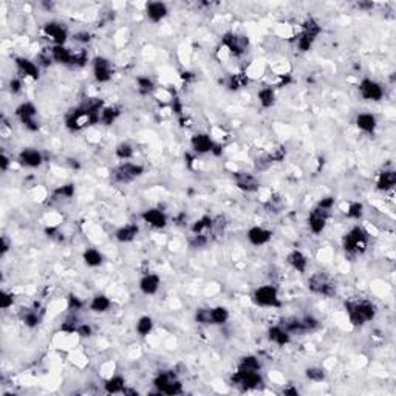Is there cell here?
<instances>
[{"instance_id":"obj_1","label":"cell","mask_w":396,"mask_h":396,"mask_svg":"<svg viewBox=\"0 0 396 396\" xmlns=\"http://www.w3.org/2000/svg\"><path fill=\"white\" fill-rule=\"evenodd\" d=\"M104 109V102L96 98L87 99L84 104L70 110L65 116V125L71 131H79L85 127H90L99 122L101 110Z\"/></svg>"},{"instance_id":"obj_2","label":"cell","mask_w":396,"mask_h":396,"mask_svg":"<svg viewBox=\"0 0 396 396\" xmlns=\"http://www.w3.org/2000/svg\"><path fill=\"white\" fill-rule=\"evenodd\" d=\"M345 310L351 325L362 327L373 321L376 316V306L370 300H353L345 303Z\"/></svg>"},{"instance_id":"obj_3","label":"cell","mask_w":396,"mask_h":396,"mask_svg":"<svg viewBox=\"0 0 396 396\" xmlns=\"http://www.w3.org/2000/svg\"><path fill=\"white\" fill-rule=\"evenodd\" d=\"M368 239L370 235L362 226H355L342 237V248L348 254H362L368 246Z\"/></svg>"},{"instance_id":"obj_4","label":"cell","mask_w":396,"mask_h":396,"mask_svg":"<svg viewBox=\"0 0 396 396\" xmlns=\"http://www.w3.org/2000/svg\"><path fill=\"white\" fill-rule=\"evenodd\" d=\"M321 31H322V28H321V25L318 23V20H314V19H306L305 22H303V25H302V33L297 36V40H296V43H297V48L300 50V51H310L311 50V47H313V43H314V40H316V37L321 34Z\"/></svg>"},{"instance_id":"obj_5","label":"cell","mask_w":396,"mask_h":396,"mask_svg":"<svg viewBox=\"0 0 396 396\" xmlns=\"http://www.w3.org/2000/svg\"><path fill=\"white\" fill-rule=\"evenodd\" d=\"M252 300L257 306H261V308H279L282 305L280 297H279V291L273 285L258 286L252 293Z\"/></svg>"},{"instance_id":"obj_6","label":"cell","mask_w":396,"mask_h":396,"mask_svg":"<svg viewBox=\"0 0 396 396\" xmlns=\"http://www.w3.org/2000/svg\"><path fill=\"white\" fill-rule=\"evenodd\" d=\"M153 385L156 387V391L163 393V394H181L183 393V385L173 372L158 373L153 381Z\"/></svg>"},{"instance_id":"obj_7","label":"cell","mask_w":396,"mask_h":396,"mask_svg":"<svg viewBox=\"0 0 396 396\" xmlns=\"http://www.w3.org/2000/svg\"><path fill=\"white\" fill-rule=\"evenodd\" d=\"M143 173H144V166L125 161V163H122V164H119L118 167L113 169L112 177L116 183L127 184V183H131L134 180L140 178Z\"/></svg>"},{"instance_id":"obj_8","label":"cell","mask_w":396,"mask_h":396,"mask_svg":"<svg viewBox=\"0 0 396 396\" xmlns=\"http://www.w3.org/2000/svg\"><path fill=\"white\" fill-rule=\"evenodd\" d=\"M231 384L234 387L240 388L242 391H248V390H255V388L261 387L263 378H261L260 372H240V370H237L231 376Z\"/></svg>"},{"instance_id":"obj_9","label":"cell","mask_w":396,"mask_h":396,"mask_svg":"<svg viewBox=\"0 0 396 396\" xmlns=\"http://www.w3.org/2000/svg\"><path fill=\"white\" fill-rule=\"evenodd\" d=\"M308 288L311 293L325 297H331L336 294V285L325 273H314L308 279Z\"/></svg>"},{"instance_id":"obj_10","label":"cell","mask_w":396,"mask_h":396,"mask_svg":"<svg viewBox=\"0 0 396 396\" xmlns=\"http://www.w3.org/2000/svg\"><path fill=\"white\" fill-rule=\"evenodd\" d=\"M222 45L225 48H228V51L232 56L240 58L246 53V50L249 47V39L246 36H240L232 31H228L222 36Z\"/></svg>"},{"instance_id":"obj_11","label":"cell","mask_w":396,"mask_h":396,"mask_svg":"<svg viewBox=\"0 0 396 396\" xmlns=\"http://www.w3.org/2000/svg\"><path fill=\"white\" fill-rule=\"evenodd\" d=\"M36 115H37V110L33 102H22L16 109V116L20 119L23 127L28 128L30 131L39 130V122L36 121Z\"/></svg>"},{"instance_id":"obj_12","label":"cell","mask_w":396,"mask_h":396,"mask_svg":"<svg viewBox=\"0 0 396 396\" xmlns=\"http://www.w3.org/2000/svg\"><path fill=\"white\" fill-rule=\"evenodd\" d=\"M330 215H331L330 210H325V209H321L319 206H316L310 212V215H308V226H310V231L313 234H322L327 226Z\"/></svg>"},{"instance_id":"obj_13","label":"cell","mask_w":396,"mask_h":396,"mask_svg":"<svg viewBox=\"0 0 396 396\" xmlns=\"http://www.w3.org/2000/svg\"><path fill=\"white\" fill-rule=\"evenodd\" d=\"M359 93L367 101H381L384 98V89L382 85L373 79H362L359 82Z\"/></svg>"},{"instance_id":"obj_14","label":"cell","mask_w":396,"mask_h":396,"mask_svg":"<svg viewBox=\"0 0 396 396\" xmlns=\"http://www.w3.org/2000/svg\"><path fill=\"white\" fill-rule=\"evenodd\" d=\"M43 34L51 39L55 45H64L68 39V30L59 22H47L43 25Z\"/></svg>"},{"instance_id":"obj_15","label":"cell","mask_w":396,"mask_h":396,"mask_svg":"<svg viewBox=\"0 0 396 396\" xmlns=\"http://www.w3.org/2000/svg\"><path fill=\"white\" fill-rule=\"evenodd\" d=\"M93 74H95V79L98 82H101V84L109 82L113 76L110 61L107 58H102V56L95 58L93 59Z\"/></svg>"},{"instance_id":"obj_16","label":"cell","mask_w":396,"mask_h":396,"mask_svg":"<svg viewBox=\"0 0 396 396\" xmlns=\"http://www.w3.org/2000/svg\"><path fill=\"white\" fill-rule=\"evenodd\" d=\"M234 180H235L237 188L240 191H243V192H248V194L257 192L258 188H260L258 180L254 177L252 173H248V172H235L234 173Z\"/></svg>"},{"instance_id":"obj_17","label":"cell","mask_w":396,"mask_h":396,"mask_svg":"<svg viewBox=\"0 0 396 396\" xmlns=\"http://www.w3.org/2000/svg\"><path fill=\"white\" fill-rule=\"evenodd\" d=\"M246 239L254 246H263L273 239V232L261 226H252L246 231Z\"/></svg>"},{"instance_id":"obj_18","label":"cell","mask_w":396,"mask_h":396,"mask_svg":"<svg viewBox=\"0 0 396 396\" xmlns=\"http://www.w3.org/2000/svg\"><path fill=\"white\" fill-rule=\"evenodd\" d=\"M141 217L149 226H152L155 229H163L167 225V215L161 209H156V207L144 210Z\"/></svg>"},{"instance_id":"obj_19","label":"cell","mask_w":396,"mask_h":396,"mask_svg":"<svg viewBox=\"0 0 396 396\" xmlns=\"http://www.w3.org/2000/svg\"><path fill=\"white\" fill-rule=\"evenodd\" d=\"M17 160L22 166L30 167V169H36L43 164V155L37 149H23L19 153Z\"/></svg>"},{"instance_id":"obj_20","label":"cell","mask_w":396,"mask_h":396,"mask_svg":"<svg viewBox=\"0 0 396 396\" xmlns=\"http://www.w3.org/2000/svg\"><path fill=\"white\" fill-rule=\"evenodd\" d=\"M191 146H192V149H194V152H195V153L203 155V153H209V152H212V149H214L215 143L212 141V138H210L209 135H206V134H197V135H194V137H192V140H191Z\"/></svg>"},{"instance_id":"obj_21","label":"cell","mask_w":396,"mask_h":396,"mask_svg":"<svg viewBox=\"0 0 396 396\" xmlns=\"http://www.w3.org/2000/svg\"><path fill=\"white\" fill-rule=\"evenodd\" d=\"M169 10L164 2H150L146 5V14L150 22H161L167 16Z\"/></svg>"},{"instance_id":"obj_22","label":"cell","mask_w":396,"mask_h":396,"mask_svg":"<svg viewBox=\"0 0 396 396\" xmlns=\"http://www.w3.org/2000/svg\"><path fill=\"white\" fill-rule=\"evenodd\" d=\"M286 261H288V265H289L293 270H296V271L300 273V274H303V273L306 271V268H308V258H306V255H305L302 251H297V249L291 251V252L286 255Z\"/></svg>"},{"instance_id":"obj_23","label":"cell","mask_w":396,"mask_h":396,"mask_svg":"<svg viewBox=\"0 0 396 396\" xmlns=\"http://www.w3.org/2000/svg\"><path fill=\"white\" fill-rule=\"evenodd\" d=\"M161 285V279L156 274H146L141 280H140V289L143 294L146 296H153L158 293Z\"/></svg>"},{"instance_id":"obj_24","label":"cell","mask_w":396,"mask_h":396,"mask_svg":"<svg viewBox=\"0 0 396 396\" xmlns=\"http://www.w3.org/2000/svg\"><path fill=\"white\" fill-rule=\"evenodd\" d=\"M16 65L19 68V71L27 76V77H31V79H39V74H40V70H39V65H36L33 61L27 59V58H16Z\"/></svg>"},{"instance_id":"obj_25","label":"cell","mask_w":396,"mask_h":396,"mask_svg":"<svg viewBox=\"0 0 396 396\" xmlns=\"http://www.w3.org/2000/svg\"><path fill=\"white\" fill-rule=\"evenodd\" d=\"M268 339L273 342V344H277L280 347L289 344L291 340V334L282 327V325H274L268 330Z\"/></svg>"},{"instance_id":"obj_26","label":"cell","mask_w":396,"mask_h":396,"mask_svg":"<svg viewBox=\"0 0 396 396\" xmlns=\"http://www.w3.org/2000/svg\"><path fill=\"white\" fill-rule=\"evenodd\" d=\"M356 125L365 134H373L378 125V119L373 113H359L356 116Z\"/></svg>"},{"instance_id":"obj_27","label":"cell","mask_w":396,"mask_h":396,"mask_svg":"<svg viewBox=\"0 0 396 396\" xmlns=\"http://www.w3.org/2000/svg\"><path fill=\"white\" fill-rule=\"evenodd\" d=\"M138 232H140L138 225H134V223H131V225L121 226V228L116 231L115 237H116V240H118L119 243H130V242H134V240L137 239Z\"/></svg>"},{"instance_id":"obj_28","label":"cell","mask_w":396,"mask_h":396,"mask_svg":"<svg viewBox=\"0 0 396 396\" xmlns=\"http://www.w3.org/2000/svg\"><path fill=\"white\" fill-rule=\"evenodd\" d=\"M50 53H51V58L55 62L62 64V65H71L73 51H70V48H67L65 45H53Z\"/></svg>"},{"instance_id":"obj_29","label":"cell","mask_w":396,"mask_h":396,"mask_svg":"<svg viewBox=\"0 0 396 396\" xmlns=\"http://www.w3.org/2000/svg\"><path fill=\"white\" fill-rule=\"evenodd\" d=\"M82 258H84V263H85V265H87V267H90V268L101 267V265H102V261H104V255H102L98 249H95V248L85 249V251H84V254H82Z\"/></svg>"},{"instance_id":"obj_30","label":"cell","mask_w":396,"mask_h":396,"mask_svg":"<svg viewBox=\"0 0 396 396\" xmlns=\"http://www.w3.org/2000/svg\"><path fill=\"white\" fill-rule=\"evenodd\" d=\"M110 306H112V300L107 296H104V294L95 296L92 299V302H90V310L93 313H99V314L107 313L110 310Z\"/></svg>"},{"instance_id":"obj_31","label":"cell","mask_w":396,"mask_h":396,"mask_svg":"<svg viewBox=\"0 0 396 396\" xmlns=\"http://www.w3.org/2000/svg\"><path fill=\"white\" fill-rule=\"evenodd\" d=\"M394 184H396V172L394 170H384L379 175L378 183H376L379 191H390L394 188Z\"/></svg>"},{"instance_id":"obj_32","label":"cell","mask_w":396,"mask_h":396,"mask_svg":"<svg viewBox=\"0 0 396 396\" xmlns=\"http://www.w3.org/2000/svg\"><path fill=\"white\" fill-rule=\"evenodd\" d=\"M257 98L263 109H271L276 104V92L273 87H265V89L258 90Z\"/></svg>"},{"instance_id":"obj_33","label":"cell","mask_w":396,"mask_h":396,"mask_svg":"<svg viewBox=\"0 0 396 396\" xmlns=\"http://www.w3.org/2000/svg\"><path fill=\"white\" fill-rule=\"evenodd\" d=\"M289 334H306L302 318H286L280 324Z\"/></svg>"},{"instance_id":"obj_34","label":"cell","mask_w":396,"mask_h":396,"mask_svg":"<svg viewBox=\"0 0 396 396\" xmlns=\"http://www.w3.org/2000/svg\"><path fill=\"white\" fill-rule=\"evenodd\" d=\"M229 321V311L225 306L210 308V325H225Z\"/></svg>"},{"instance_id":"obj_35","label":"cell","mask_w":396,"mask_h":396,"mask_svg":"<svg viewBox=\"0 0 396 396\" xmlns=\"http://www.w3.org/2000/svg\"><path fill=\"white\" fill-rule=\"evenodd\" d=\"M260 368H261V364H260L258 358L254 355L243 356L237 365V370H240V372H260Z\"/></svg>"},{"instance_id":"obj_36","label":"cell","mask_w":396,"mask_h":396,"mask_svg":"<svg viewBox=\"0 0 396 396\" xmlns=\"http://www.w3.org/2000/svg\"><path fill=\"white\" fill-rule=\"evenodd\" d=\"M121 115V109L118 105H110V107H104L101 110V118L99 121L105 125H112Z\"/></svg>"},{"instance_id":"obj_37","label":"cell","mask_w":396,"mask_h":396,"mask_svg":"<svg viewBox=\"0 0 396 396\" xmlns=\"http://www.w3.org/2000/svg\"><path fill=\"white\" fill-rule=\"evenodd\" d=\"M104 388H105L107 393H112V394H115V393H122L124 388H125V381H124L122 376H113V378H110V379L105 381Z\"/></svg>"},{"instance_id":"obj_38","label":"cell","mask_w":396,"mask_h":396,"mask_svg":"<svg viewBox=\"0 0 396 396\" xmlns=\"http://www.w3.org/2000/svg\"><path fill=\"white\" fill-rule=\"evenodd\" d=\"M212 228H214V218L204 215V217L198 218L197 222L192 225V232L194 234H206Z\"/></svg>"},{"instance_id":"obj_39","label":"cell","mask_w":396,"mask_h":396,"mask_svg":"<svg viewBox=\"0 0 396 396\" xmlns=\"http://www.w3.org/2000/svg\"><path fill=\"white\" fill-rule=\"evenodd\" d=\"M22 321H23V324H25L27 327L34 328V327H37V325L40 324L42 314L39 313L37 308H33V310H27V311L22 314Z\"/></svg>"},{"instance_id":"obj_40","label":"cell","mask_w":396,"mask_h":396,"mask_svg":"<svg viewBox=\"0 0 396 396\" xmlns=\"http://www.w3.org/2000/svg\"><path fill=\"white\" fill-rule=\"evenodd\" d=\"M249 84V79L246 74L243 73H239V74H232L229 79H228V89L235 92V90H240L243 89V87H246Z\"/></svg>"},{"instance_id":"obj_41","label":"cell","mask_w":396,"mask_h":396,"mask_svg":"<svg viewBox=\"0 0 396 396\" xmlns=\"http://www.w3.org/2000/svg\"><path fill=\"white\" fill-rule=\"evenodd\" d=\"M152 330H153V319L150 316H143V318L138 319L137 331H138L140 336L146 337V336H149L152 333Z\"/></svg>"},{"instance_id":"obj_42","label":"cell","mask_w":396,"mask_h":396,"mask_svg":"<svg viewBox=\"0 0 396 396\" xmlns=\"http://www.w3.org/2000/svg\"><path fill=\"white\" fill-rule=\"evenodd\" d=\"M137 85H138V92L141 95H150L155 90V84L150 77L147 76H140L137 79Z\"/></svg>"},{"instance_id":"obj_43","label":"cell","mask_w":396,"mask_h":396,"mask_svg":"<svg viewBox=\"0 0 396 396\" xmlns=\"http://www.w3.org/2000/svg\"><path fill=\"white\" fill-rule=\"evenodd\" d=\"M115 155L119 160L127 161V160H130L131 156H134V147H131L128 143H119L115 149Z\"/></svg>"},{"instance_id":"obj_44","label":"cell","mask_w":396,"mask_h":396,"mask_svg":"<svg viewBox=\"0 0 396 396\" xmlns=\"http://www.w3.org/2000/svg\"><path fill=\"white\" fill-rule=\"evenodd\" d=\"M305 376L313 382H322L325 379V372L321 367H310L305 370Z\"/></svg>"},{"instance_id":"obj_45","label":"cell","mask_w":396,"mask_h":396,"mask_svg":"<svg viewBox=\"0 0 396 396\" xmlns=\"http://www.w3.org/2000/svg\"><path fill=\"white\" fill-rule=\"evenodd\" d=\"M364 214V204L359 201L355 203H350L348 209H347V217L348 218H353V220H359Z\"/></svg>"},{"instance_id":"obj_46","label":"cell","mask_w":396,"mask_h":396,"mask_svg":"<svg viewBox=\"0 0 396 396\" xmlns=\"http://www.w3.org/2000/svg\"><path fill=\"white\" fill-rule=\"evenodd\" d=\"M195 322L200 325H210V308H198L195 311Z\"/></svg>"},{"instance_id":"obj_47","label":"cell","mask_w":396,"mask_h":396,"mask_svg":"<svg viewBox=\"0 0 396 396\" xmlns=\"http://www.w3.org/2000/svg\"><path fill=\"white\" fill-rule=\"evenodd\" d=\"M53 195L56 198H71L74 195V184H64L55 189Z\"/></svg>"},{"instance_id":"obj_48","label":"cell","mask_w":396,"mask_h":396,"mask_svg":"<svg viewBox=\"0 0 396 396\" xmlns=\"http://www.w3.org/2000/svg\"><path fill=\"white\" fill-rule=\"evenodd\" d=\"M273 164V160L270 158V155H261L258 158H255L254 161V166H255V170H267L270 166Z\"/></svg>"},{"instance_id":"obj_49","label":"cell","mask_w":396,"mask_h":396,"mask_svg":"<svg viewBox=\"0 0 396 396\" xmlns=\"http://www.w3.org/2000/svg\"><path fill=\"white\" fill-rule=\"evenodd\" d=\"M14 303V296L8 291H2L0 293V308L2 310H8V308H11Z\"/></svg>"},{"instance_id":"obj_50","label":"cell","mask_w":396,"mask_h":396,"mask_svg":"<svg viewBox=\"0 0 396 396\" xmlns=\"http://www.w3.org/2000/svg\"><path fill=\"white\" fill-rule=\"evenodd\" d=\"M87 61H89V55H87V51H85V50H79V51H74V53H73L71 65H74V67H82V65H85Z\"/></svg>"},{"instance_id":"obj_51","label":"cell","mask_w":396,"mask_h":396,"mask_svg":"<svg viewBox=\"0 0 396 396\" xmlns=\"http://www.w3.org/2000/svg\"><path fill=\"white\" fill-rule=\"evenodd\" d=\"M77 321H76V318H68L62 325H61V330L64 331V333H68V334H71V333H76V330H77Z\"/></svg>"},{"instance_id":"obj_52","label":"cell","mask_w":396,"mask_h":396,"mask_svg":"<svg viewBox=\"0 0 396 396\" xmlns=\"http://www.w3.org/2000/svg\"><path fill=\"white\" fill-rule=\"evenodd\" d=\"M209 242V239L206 237V234H194L192 240H191V246L192 248H203L206 246Z\"/></svg>"},{"instance_id":"obj_53","label":"cell","mask_w":396,"mask_h":396,"mask_svg":"<svg viewBox=\"0 0 396 396\" xmlns=\"http://www.w3.org/2000/svg\"><path fill=\"white\" fill-rule=\"evenodd\" d=\"M76 333H77L81 337H90V336L93 334V328H92L90 325H87V324H79Z\"/></svg>"},{"instance_id":"obj_54","label":"cell","mask_w":396,"mask_h":396,"mask_svg":"<svg viewBox=\"0 0 396 396\" xmlns=\"http://www.w3.org/2000/svg\"><path fill=\"white\" fill-rule=\"evenodd\" d=\"M318 206H319L321 209H325V210H330V212H331V209L334 207V198H333V197H324V198L318 203Z\"/></svg>"},{"instance_id":"obj_55","label":"cell","mask_w":396,"mask_h":396,"mask_svg":"<svg viewBox=\"0 0 396 396\" xmlns=\"http://www.w3.org/2000/svg\"><path fill=\"white\" fill-rule=\"evenodd\" d=\"M270 155V158L273 160V163H276V161H282L283 158H285V155H286V150L283 149V147H279V149H274L271 153H268Z\"/></svg>"},{"instance_id":"obj_56","label":"cell","mask_w":396,"mask_h":396,"mask_svg":"<svg viewBox=\"0 0 396 396\" xmlns=\"http://www.w3.org/2000/svg\"><path fill=\"white\" fill-rule=\"evenodd\" d=\"M82 300L77 297V296H70L68 297V308H70V310H79V308H82Z\"/></svg>"},{"instance_id":"obj_57","label":"cell","mask_w":396,"mask_h":396,"mask_svg":"<svg viewBox=\"0 0 396 396\" xmlns=\"http://www.w3.org/2000/svg\"><path fill=\"white\" fill-rule=\"evenodd\" d=\"M74 40H76V42H81V43H87V42L92 40V34L87 33V31H79V33L74 34Z\"/></svg>"},{"instance_id":"obj_58","label":"cell","mask_w":396,"mask_h":396,"mask_svg":"<svg viewBox=\"0 0 396 396\" xmlns=\"http://www.w3.org/2000/svg\"><path fill=\"white\" fill-rule=\"evenodd\" d=\"M10 90H11V93H20V90H22V81L19 79V77H14V79H11L10 81Z\"/></svg>"},{"instance_id":"obj_59","label":"cell","mask_w":396,"mask_h":396,"mask_svg":"<svg viewBox=\"0 0 396 396\" xmlns=\"http://www.w3.org/2000/svg\"><path fill=\"white\" fill-rule=\"evenodd\" d=\"M10 248H11V243H10V240L4 235L2 239H0V255H5L8 251H10Z\"/></svg>"},{"instance_id":"obj_60","label":"cell","mask_w":396,"mask_h":396,"mask_svg":"<svg viewBox=\"0 0 396 396\" xmlns=\"http://www.w3.org/2000/svg\"><path fill=\"white\" fill-rule=\"evenodd\" d=\"M10 164H11L10 156H8L5 152H2V155H0V170H2V172H7V170H8V167H10Z\"/></svg>"},{"instance_id":"obj_61","label":"cell","mask_w":396,"mask_h":396,"mask_svg":"<svg viewBox=\"0 0 396 396\" xmlns=\"http://www.w3.org/2000/svg\"><path fill=\"white\" fill-rule=\"evenodd\" d=\"M172 109H173V112L175 113H181V104L178 102V99H173V102H172Z\"/></svg>"},{"instance_id":"obj_62","label":"cell","mask_w":396,"mask_h":396,"mask_svg":"<svg viewBox=\"0 0 396 396\" xmlns=\"http://www.w3.org/2000/svg\"><path fill=\"white\" fill-rule=\"evenodd\" d=\"M283 393L285 394H299L297 388H283Z\"/></svg>"},{"instance_id":"obj_63","label":"cell","mask_w":396,"mask_h":396,"mask_svg":"<svg viewBox=\"0 0 396 396\" xmlns=\"http://www.w3.org/2000/svg\"><path fill=\"white\" fill-rule=\"evenodd\" d=\"M358 7H359V8H364V10H372V8H373V4H364V2H361V4H358Z\"/></svg>"},{"instance_id":"obj_64","label":"cell","mask_w":396,"mask_h":396,"mask_svg":"<svg viewBox=\"0 0 396 396\" xmlns=\"http://www.w3.org/2000/svg\"><path fill=\"white\" fill-rule=\"evenodd\" d=\"M68 161H70V166H71V167H74V169H77V167H79L77 160H68Z\"/></svg>"}]
</instances>
